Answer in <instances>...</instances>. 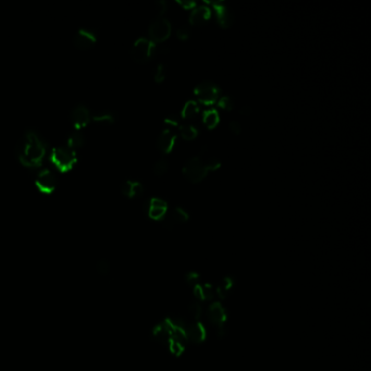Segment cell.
<instances>
[{"instance_id":"52a82bcc","label":"cell","mask_w":371,"mask_h":371,"mask_svg":"<svg viewBox=\"0 0 371 371\" xmlns=\"http://www.w3.org/2000/svg\"><path fill=\"white\" fill-rule=\"evenodd\" d=\"M35 184L41 193L50 194L57 187L58 179L51 170L43 169L36 177Z\"/></svg>"},{"instance_id":"277c9868","label":"cell","mask_w":371,"mask_h":371,"mask_svg":"<svg viewBox=\"0 0 371 371\" xmlns=\"http://www.w3.org/2000/svg\"><path fill=\"white\" fill-rule=\"evenodd\" d=\"M155 51V44L151 39L141 37L135 40L130 50V55L135 62L145 63L152 58Z\"/></svg>"},{"instance_id":"603a6c76","label":"cell","mask_w":371,"mask_h":371,"mask_svg":"<svg viewBox=\"0 0 371 371\" xmlns=\"http://www.w3.org/2000/svg\"><path fill=\"white\" fill-rule=\"evenodd\" d=\"M168 168H169L168 161L165 158H161L155 163L153 167V171L156 176H163L168 171Z\"/></svg>"},{"instance_id":"ba28073f","label":"cell","mask_w":371,"mask_h":371,"mask_svg":"<svg viewBox=\"0 0 371 371\" xmlns=\"http://www.w3.org/2000/svg\"><path fill=\"white\" fill-rule=\"evenodd\" d=\"M91 111L88 107L79 104L75 105L70 111V120L74 129H82L91 121Z\"/></svg>"},{"instance_id":"d4e9b609","label":"cell","mask_w":371,"mask_h":371,"mask_svg":"<svg viewBox=\"0 0 371 371\" xmlns=\"http://www.w3.org/2000/svg\"><path fill=\"white\" fill-rule=\"evenodd\" d=\"M219 107L222 108L224 110H231L233 106H234V101H233L232 97L230 96H223L219 99Z\"/></svg>"},{"instance_id":"d6a6232c","label":"cell","mask_w":371,"mask_h":371,"mask_svg":"<svg viewBox=\"0 0 371 371\" xmlns=\"http://www.w3.org/2000/svg\"><path fill=\"white\" fill-rule=\"evenodd\" d=\"M179 3L181 4L184 9H191L196 5L194 1H179Z\"/></svg>"},{"instance_id":"4316f807","label":"cell","mask_w":371,"mask_h":371,"mask_svg":"<svg viewBox=\"0 0 371 371\" xmlns=\"http://www.w3.org/2000/svg\"><path fill=\"white\" fill-rule=\"evenodd\" d=\"M205 163H206V167L208 168V170H209V171H210V170H215V169H218V168L221 166L220 160H219L218 158H215V157H211V158L207 159V160L205 161Z\"/></svg>"},{"instance_id":"7a4b0ae2","label":"cell","mask_w":371,"mask_h":371,"mask_svg":"<svg viewBox=\"0 0 371 371\" xmlns=\"http://www.w3.org/2000/svg\"><path fill=\"white\" fill-rule=\"evenodd\" d=\"M50 160L60 171H68L77 161L76 152L67 145L57 146L52 148Z\"/></svg>"},{"instance_id":"83f0119b","label":"cell","mask_w":371,"mask_h":371,"mask_svg":"<svg viewBox=\"0 0 371 371\" xmlns=\"http://www.w3.org/2000/svg\"><path fill=\"white\" fill-rule=\"evenodd\" d=\"M189 35H190V31L187 26H181L180 28H178V31H177L178 38L185 40L189 37Z\"/></svg>"},{"instance_id":"5b68a950","label":"cell","mask_w":371,"mask_h":371,"mask_svg":"<svg viewBox=\"0 0 371 371\" xmlns=\"http://www.w3.org/2000/svg\"><path fill=\"white\" fill-rule=\"evenodd\" d=\"M220 88L210 81H203L199 83L195 88V94L201 103L206 105H212L218 100L220 95Z\"/></svg>"},{"instance_id":"9c48e42d","label":"cell","mask_w":371,"mask_h":371,"mask_svg":"<svg viewBox=\"0 0 371 371\" xmlns=\"http://www.w3.org/2000/svg\"><path fill=\"white\" fill-rule=\"evenodd\" d=\"M181 327L183 329V331L185 333V337L188 341L193 343H201L203 340L206 338V330L200 323L198 322H194V323H186V322H182Z\"/></svg>"},{"instance_id":"ac0fdd59","label":"cell","mask_w":371,"mask_h":371,"mask_svg":"<svg viewBox=\"0 0 371 371\" xmlns=\"http://www.w3.org/2000/svg\"><path fill=\"white\" fill-rule=\"evenodd\" d=\"M84 134L81 131V129H74L71 132L69 137H68V144L67 146H69L72 149H75L81 147L84 144Z\"/></svg>"},{"instance_id":"1f68e13d","label":"cell","mask_w":371,"mask_h":371,"mask_svg":"<svg viewBox=\"0 0 371 371\" xmlns=\"http://www.w3.org/2000/svg\"><path fill=\"white\" fill-rule=\"evenodd\" d=\"M155 4H156V7H157V10L159 11V14H163L167 9L166 1H157Z\"/></svg>"},{"instance_id":"484cf974","label":"cell","mask_w":371,"mask_h":371,"mask_svg":"<svg viewBox=\"0 0 371 371\" xmlns=\"http://www.w3.org/2000/svg\"><path fill=\"white\" fill-rule=\"evenodd\" d=\"M154 79L157 83H160V82L164 81V79H165V67L163 64H159L158 67L156 68L155 73H154Z\"/></svg>"},{"instance_id":"2e32d148","label":"cell","mask_w":371,"mask_h":371,"mask_svg":"<svg viewBox=\"0 0 371 371\" xmlns=\"http://www.w3.org/2000/svg\"><path fill=\"white\" fill-rule=\"evenodd\" d=\"M211 12L207 7H197L190 14V19L189 22L191 25H202L203 23H206L209 19H210Z\"/></svg>"},{"instance_id":"9a60e30c","label":"cell","mask_w":371,"mask_h":371,"mask_svg":"<svg viewBox=\"0 0 371 371\" xmlns=\"http://www.w3.org/2000/svg\"><path fill=\"white\" fill-rule=\"evenodd\" d=\"M214 8H215V12H217L218 22L221 25V27L227 28V27L232 26L233 22H234V17H233V13L225 7L224 3L222 2L214 3Z\"/></svg>"},{"instance_id":"30bf717a","label":"cell","mask_w":371,"mask_h":371,"mask_svg":"<svg viewBox=\"0 0 371 371\" xmlns=\"http://www.w3.org/2000/svg\"><path fill=\"white\" fill-rule=\"evenodd\" d=\"M144 211L154 220L163 219L167 213V202L160 198L148 199L144 205Z\"/></svg>"},{"instance_id":"f1b7e54d","label":"cell","mask_w":371,"mask_h":371,"mask_svg":"<svg viewBox=\"0 0 371 371\" xmlns=\"http://www.w3.org/2000/svg\"><path fill=\"white\" fill-rule=\"evenodd\" d=\"M229 129L233 134L238 135V134H241V132H242V125L239 124V122L237 121H232L229 124Z\"/></svg>"},{"instance_id":"836d02e7","label":"cell","mask_w":371,"mask_h":371,"mask_svg":"<svg viewBox=\"0 0 371 371\" xmlns=\"http://www.w3.org/2000/svg\"><path fill=\"white\" fill-rule=\"evenodd\" d=\"M178 121H179L178 117H176V116H170L169 118L166 119V122L169 123V124H172V125H177Z\"/></svg>"},{"instance_id":"6da1fadb","label":"cell","mask_w":371,"mask_h":371,"mask_svg":"<svg viewBox=\"0 0 371 371\" xmlns=\"http://www.w3.org/2000/svg\"><path fill=\"white\" fill-rule=\"evenodd\" d=\"M47 152V143L41 135L34 130L23 134L16 146V157L26 167L35 168L41 165Z\"/></svg>"},{"instance_id":"4fadbf2b","label":"cell","mask_w":371,"mask_h":371,"mask_svg":"<svg viewBox=\"0 0 371 371\" xmlns=\"http://www.w3.org/2000/svg\"><path fill=\"white\" fill-rule=\"evenodd\" d=\"M188 213L182 208H175L173 210L167 214L164 219V226L167 229H172L173 226L179 223H184L188 220Z\"/></svg>"},{"instance_id":"8fae6325","label":"cell","mask_w":371,"mask_h":371,"mask_svg":"<svg viewBox=\"0 0 371 371\" xmlns=\"http://www.w3.org/2000/svg\"><path fill=\"white\" fill-rule=\"evenodd\" d=\"M96 40H97V38H96V35L87 28L79 29L73 37L74 45L83 50H86V49H89V48H92L95 45Z\"/></svg>"},{"instance_id":"44dd1931","label":"cell","mask_w":371,"mask_h":371,"mask_svg":"<svg viewBox=\"0 0 371 371\" xmlns=\"http://www.w3.org/2000/svg\"><path fill=\"white\" fill-rule=\"evenodd\" d=\"M180 134L184 140L191 141L196 139L197 135H198V130L190 124H184L180 127Z\"/></svg>"},{"instance_id":"7402d4cb","label":"cell","mask_w":371,"mask_h":371,"mask_svg":"<svg viewBox=\"0 0 371 371\" xmlns=\"http://www.w3.org/2000/svg\"><path fill=\"white\" fill-rule=\"evenodd\" d=\"M93 120L96 122H103V123H108L111 124L115 122V115L110 111H100V112H96L93 116Z\"/></svg>"},{"instance_id":"8992f818","label":"cell","mask_w":371,"mask_h":371,"mask_svg":"<svg viewBox=\"0 0 371 371\" xmlns=\"http://www.w3.org/2000/svg\"><path fill=\"white\" fill-rule=\"evenodd\" d=\"M171 24L165 17H157L149 26V37L153 41H164L170 36Z\"/></svg>"},{"instance_id":"e0dca14e","label":"cell","mask_w":371,"mask_h":371,"mask_svg":"<svg viewBox=\"0 0 371 371\" xmlns=\"http://www.w3.org/2000/svg\"><path fill=\"white\" fill-rule=\"evenodd\" d=\"M144 187L141 182L137 181H131V180H127L121 184V191L122 194L127 197H134L139 196L143 193Z\"/></svg>"},{"instance_id":"f546056e","label":"cell","mask_w":371,"mask_h":371,"mask_svg":"<svg viewBox=\"0 0 371 371\" xmlns=\"http://www.w3.org/2000/svg\"><path fill=\"white\" fill-rule=\"evenodd\" d=\"M187 282L190 285H194V287L196 285H198L199 284V277H198V274H196V273H189V274H187Z\"/></svg>"},{"instance_id":"d6986e66","label":"cell","mask_w":371,"mask_h":371,"mask_svg":"<svg viewBox=\"0 0 371 371\" xmlns=\"http://www.w3.org/2000/svg\"><path fill=\"white\" fill-rule=\"evenodd\" d=\"M199 111V108H198V105H197V103L195 100H188L186 104H185L182 108V111H181V116L185 119H190L195 117L197 113H198Z\"/></svg>"},{"instance_id":"3957f363","label":"cell","mask_w":371,"mask_h":371,"mask_svg":"<svg viewBox=\"0 0 371 371\" xmlns=\"http://www.w3.org/2000/svg\"><path fill=\"white\" fill-rule=\"evenodd\" d=\"M183 175L188 181L193 183H199L206 178L208 175V168L206 167V163L200 157H191L186 160V163L183 166Z\"/></svg>"},{"instance_id":"cb8c5ba5","label":"cell","mask_w":371,"mask_h":371,"mask_svg":"<svg viewBox=\"0 0 371 371\" xmlns=\"http://www.w3.org/2000/svg\"><path fill=\"white\" fill-rule=\"evenodd\" d=\"M188 311L194 319H199L202 314V309L198 302H191L188 306Z\"/></svg>"},{"instance_id":"4dcf8cb0","label":"cell","mask_w":371,"mask_h":371,"mask_svg":"<svg viewBox=\"0 0 371 371\" xmlns=\"http://www.w3.org/2000/svg\"><path fill=\"white\" fill-rule=\"evenodd\" d=\"M239 112H241L243 116H250L251 113H253V108H251L249 105H244L241 107Z\"/></svg>"},{"instance_id":"7c38bea8","label":"cell","mask_w":371,"mask_h":371,"mask_svg":"<svg viewBox=\"0 0 371 371\" xmlns=\"http://www.w3.org/2000/svg\"><path fill=\"white\" fill-rule=\"evenodd\" d=\"M177 134L171 129H166L161 132L157 139V148L163 153H169L175 145Z\"/></svg>"},{"instance_id":"ffe728a7","label":"cell","mask_w":371,"mask_h":371,"mask_svg":"<svg viewBox=\"0 0 371 371\" xmlns=\"http://www.w3.org/2000/svg\"><path fill=\"white\" fill-rule=\"evenodd\" d=\"M220 121V117H219V113L217 112V110L214 109H211V110H208L205 112V115H203V122H205V124L207 125V128L209 129H212L214 127H217V124L219 123Z\"/></svg>"},{"instance_id":"5bb4252c","label":"cell","mask_w":371,"mask_h":371,"mask_svg":"<svg viewBox=\"0 0 371 371\" xmlns=\"http://www.w3.org/2000/svg\"><path fill=\"white\" fill-rule=\"evenodd\" d=\"M208 319L210 320L212 325L218 327L219 329H223V325L225 321V311L224 308L221 306L219 303L212 304L208 309Z\"/></svg>"}]
</instances>
